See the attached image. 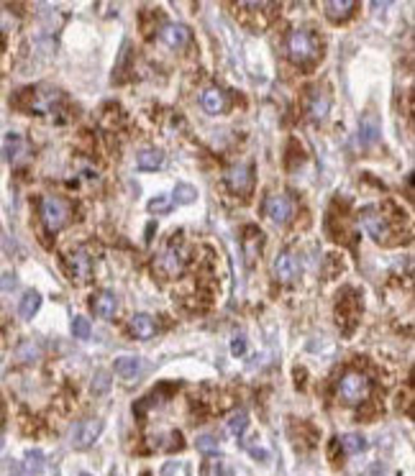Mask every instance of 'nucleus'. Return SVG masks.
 I'll list each match as a JSON object with an SVG mask.
<instances>
[{"mask_svg": "<svg viewBox=\"0 0 415 476\" xmlns=\"http://www.w3.org/2000/svg\"><path fill=\"white\" fill-rule=\"evenodd\" d=\"M288 57L300 64V67H308L313 64L318 57H321V44H318V36L305 26H297L290 31L288 36Z\"/></svg>", "mask_w": 415, "mask_h": 476, "instance_id": "obj_1", "label": "nucleus"}, {"mask_svg": "<svg viewBox=\"0 0 415 476\" xmlns=\"http://www.w3.org/2000/svg\"><path fill=\"white\" fill-rule=\"evenodd\" d=\"M39 215L41 223L47 226V231L57 233L59 228L67 226V221L72 218V208L67 200H62L59 195H44L39 200Z\"/></svg>", "mask_w": 415, "mask_h": 476, "instance_id": "obj_2", "label": "nucleus"}, {"mask_svg": "<svg viewBox=\"0 0 415 476\" xmlns=\"http://www.w3.org/2000/svg\"><path fill=\"white\" fill-rule=\"evenodd\" d=\"M336 395L343 405H362L372 395V382L362 371H346L336 387Z\"/></svg>", "mask_w": 415, "mask_h": 476, "instance_id": "obj_3", "label": "nucleus"}, {"mask_svg": "<svg viewBox=\"0 0 415 476\" xmlns=\"http://www.w3.org/2000/svg\"><path fill=\"white\" fill-rule=\"evenodd\" d=\"M362 223H364V228H367V233L372 236L377 243L392 241L390 233L395 231V226H392V221H390L387 210L375 208V205H367V208L362 210Z\"/></svg>", "mask_w": 415, "mask_h": 476, "instance_id": "obj_4", "label": "nucleus"}, {"mask_svg": "<svg viewBox=\"0 0 415 476\" xmlns=\"http://www.w3.org/2000/svg\"><path fill=\"white\" fill-rule=\"evenodd\" d=\"M59 105H62V93L54 88H47V85L31 90V95H28V110L31 113L54 115L59 110Z\"/></svg>", "mask_w": 415, "mask_h": 476, "instance_id": "obj_5", "label": "nucleus"}, {"mask_svg": "<svg viewBox=\"0 0 415 476\" xmlns=\"http://www.w3.org/2000/svg\"><path fill=\"white\" fill-rule=\"evenodd\" d=\"M185 264H188V248L182 246V238H177V236H174L172 241H169V246L161 251L159 269L164 272V274L174 277V274H180L182 269H185Z\"/></svg>", "mask_w": 415, "mask_h": 476, "instance_id": "obj_6", "label": "nucleus"}, {"mask_svg": "<svg viewBox=\"0 0 415 476\" xmlns=\"http://www.w3.org/2000/svg\"><path fill=\"white\" fill-rule=\"evenodd\" d=\"M264 213L272 223H288L290 218L295 215V202L288 192H272L267 195V200H264Z\"/></svg>", "mask_w": 415, "mask_h": 476, "instance_id": "obj_7", "label": "nucleus"}, {"mask_svg": "<svg viewBox=\"0 0 415 476\" xmlns=\"http://www.w3.org/2000/svg\"><path fill=\"white\" fill-rule=\"evenodd\" d=\"M226 187L236 195H249L254 187V169L246 161H239L226 172Z\"/></svg>", "mask_w": 415, "mask_h": 476, "instance_id": "obj_8", "label": "nucleus"}, {"mask_svg": "<svg viewBox=\"0 0 415 476\" xmlns=\"http://www.w3.org/2000/svg\"><path fill=\"white\" fill-rule=\"evenodd\" d=\"M64 264H67V272L74 282H87L93 274V259L85 248H69L67 256H64Z\"/></svg>", "mask_w": 415, "mask_h": 476, "instance_id": "obj_9", "label": "nucleus"}, {"mask_svg": "<svg viewBox=\"0 0 415 476\" xmlns=\"http://www.w3.org/2000/svg\"><path fill=\"white\" fill-rule=\"evenodd\" d=\"M272 272H275V279L282 284H292L300 274V262H297V254L295 251H280L275 256V264H272Z\"/></svg>", "mask_w": 415, "mask_h": 476, "instance_id": "obj_10", "label": "nucleus"}, {"mask_svg": "<svg viewBox=\"0 0 415 476\" xmlns=\"http://www.w3.org/2000/svg\"><path fill=\"white\" fill-rule=\"evenodd\" d=\"M101 430H103V423L98 420V417H87V420L74 425L69 441H72L74 448H87V446H93L95 443V438L101 436Z\"/></svg>", "mask_w": 415, "mask_h": 476, "instance_id": "obj_11", "label": "nucleus"}, {"mask_svg": "<svg viewBox=\"0 0 415 476\" xmlns=\"http://www.w3.org/2000/svg\"><path fill=\"white\" fill-rule=\"evenodd\" d=\"M329 108H331V98L326 90L313 88L308 93V100H305V113L313 123H321L329 118Z\"/></svg>", "mask_w": 415, "mask_h": 476, "instance_id": "obj_12", "label": "nucleus"}, {"mask_svg": "<svg viewBox=\"0 0 415 476\" xmlns=\"http://www.w3.org/2000/svg\"><path fill=\"white\" fill-rule=\"evenodd\" d=\"M159 39L172 49H185L190 44V31L182 23H164L159 31Z\"/></svg>", "mask_w": 415, "mask_h": 476, "instance_id": "obj_13", "label": "nucleus"}, {"mask_svg": "<svg viewBox=\"0 0 415 476\" xmlns=\"http://www.w3.org/2000/svg\"><path fill=\"white\" fill-rule=\"evenodd\" d=\"M128 333H131V338L149 341V338L157 333L154 318H152V315H134L131 320H128Z\"/></svg>", "mask_w": 415, "mask_h": 476, "instance_id": "obj_14", "label": "nucleus"}, {"mask_svg": "<svg viewBox=\"0 0 415 476\" xmlns=\"http://www.w3.org/2000/svg\"><path fill=\"white\" fill-rule=\"evenodd\" d=\"M93 313L98 318H103V320H110V318H115V310H118V300H115L113 292H108V289H103L101 295L93 297Z\"/></svg>", "mask_w": 415, "mask_h": 476, "instance_id": "obj_15", "label": "nucleus"}, {"mask_svg": "<svg viewBox=\"0 0 415 476\" xmlns=\"http://www.w3.org/2000/svg\"><path fill=\"white\" fill-rule=\"evenodd\" d=\"M354 8H356L354 0H329V3H323V11H326V16H329L334 23L346 21L348 16L354 13Z\"/></svg>", "mask_w": 415, "mask_h": 476, "instance_id": "obj_16", "label": "nucleus"}, {"mask_svg": "<svg viewBox=\"0 0 415 476\" xmlns=\"http://www.w3.org/2000/svg\"><path fill=\"white\" fill-rule=\"evenodd\" d=\"M113 369H115V374L121 376V379L134 382L136 376H139V371H141V359H136V356H121V359H115Z\"/></svg>", "mask_w": 415, "mask_h": 476, "instance_id": "obj_17", "label": "nucleus"}, {"mask_svg": "<svg viewBox=\"0 0 415 476\" xmlns=\"http://www.w3.org/2000/svg\"><path fill=\"white\" fill-rule=\"evenodd\" d=\"M28 151V144L23 141V136L18 134H8L6 136V144H3V156L8 161H18L21 156H26Z\"/></svg>", "mask_w": 415, "mask_h": 476, "instance_id": "obj_18", "label": "nucleus"}, {"mask_svg": "<svg viewBox=\"0 0 415 476\" xmlns=\"http://www.w3.org/2000/svg\"><path fill=\"white\" fill-rule=\"evenodd\" d=\"M200 103H203V108H205V113L218 115V113H223V108H226V95H223L218 88H208L205 93H203Z\"/></svg>", "mask_w": 415, "mask_h": 476, "instance_id": "obj_19", "label": "nucleus"}, {"mask_svg": "<svg viewBox=\"0 0 415 476\" xmlns=\"http://www.w3.org/2000/svg\"><path fill=\"white\" fill-rule=\"evenodd\" d=\"M377 139H380V123H377L375 115H367V118H362V126H359V144L369 146Z\"/></svg>", "mask_w": 415, "mask_h": 476, "instance_id": "obj_20", "label": "nucleus"}, {"mask_svg": "<svg viewBox=\"0 0 415 476\" xmlns=\"http://www.w3.org/2000/svg\"><path fill=\"white\" fill-rule=\"evenodd\" d=\"M161 161H164V154H161V149H141L139 151V167L144 172H154V169L161 167Z\"/></svg>", "mask_w": 415, "mask_h": 476, "instance_id": "obj_21", "label": "nucleus"}, {"mask_svg": "<svg viewBox=\"0 0 415 476\" xmlns=\"http://www.w3.org/2000/svg\"><path fill=\"white\" fill-rule=\"evenodd\" d=\"M41 308V295L39 292H26V297L21 300L18 305V315L23 318V320H31V318L36 315V310Z\"/></svg>", "mask_w": 415, "mask_h": 476, "instance_id": "obj_22", "label": "nucleus"}, {"mask_svg": "<svg viewBox=\"0 0 415 476\" xmlns=\"http://www.w3.org/2000/svg\"><path fill=\"white\" fill-rule=\"evenodd\" d=\"M364 448H367V438L364 436H359V433L343 436V451H346V453H362Z\"/></svg>", "mask_w": 415, "mask_h": 476, "instance_id": "obj_23", "label": "nucleus"}, {"mask_svg": "<svg viewBox=\"0 0 415 476\" xmlns=\"http://www.w3.org/2000/svg\"><path fill=\"white\" fill-rule=\"evenodd\" d=\"M108 387H110V374L108 371H98V374L93 376V384H90V389H93V395L95 397H101L108 392Z\"/></svg>", "mask_w": 415, "mask_h": 476, "instance_id": "obj_24", "label": "nucleus"}, {"mask_svg": "<svg viewBox=\"0 0 415 476\" xmlns=\"http://www.w3.org/2000/svg\"><path fill=\"white\" fill-rule=\"evenodd\" d=\"M23 466H26L28 474H39V471L44 469V456H41V451H31V453H26Z\"/></svg>", "mask_w": 415, "mask_h": 476, "instance_id": "obj_25", "label": "nucleus"}, {"mask_svg": "<svg viewBox=\"0 0 415 476\" xmlns=\"http://www.w3.org/2000/svg\"><path fill=\"white\" fill-rule=\"evenodd\" d=\"M195 197H198V192H195L190 185H185V182H180V185L174 187V200L177 202H193Z\"/></svg>", "mask_w": 415, "mask_h": 476, "instance_id": "obj_26", "label": "nucleus"}, {"mask_svg": "<svg viewBox=\"0 0 415 476\" xmlns=\"http://www.w3.org/2000/svg\"><path fill=\"white\" fill-rule=\"evenodd\" d=\"M72 333H74V338H80V341L90 338V320H87V318H74Z\"/></svg>", "mask_w": 415, "mask_h": 476, "instance_id": "obj_27", "label": "nucleus"}, {"mask_svg": "<svg viewBox=\"0 0 415 476\" xmlns=\"http://www.w3.org/2000/svg\"><path fill=\"white\" fill-rule=\"evenodd\" d=\"M246 425H249V415H246V412H239V415L231 417V423H228V430H231L234 436H241L244 430H246Z\"/></svg>", "mask_w": 415, "mask_h": 476, "instance_id": "obj_28", "label": "nucleus"}, {"mask_svg": "<svg viewBox=\"0 0 415 476\" xmlns=\"http://www.w3.org/2000/svg\"><path fill=\"white\" fill-rule=\"evenodd\" d=\"M198 448L210 451V453H218V438L215 436H200L198 438Z\"/></svg>", "mask_w": 415, "mask_h": 476, "instance_id": "obj_29", "label": "nucleus"}, {"mask_svg": "<svg viewBox=\"0 0 415 476\" xmlns=\"http://www.w3.org/2000/svg\"><path fill=\"white\" fill-rule=\"evenodd\" d=\"M149 210H154V213H167V210H169V197H164V195L154 197V200L149 202Z\"/></svg>", "mask_w": 415, "mask_h": 476, "instance_id": "obj_30", "label": "nucleus"}, {"mask_svg": "<svg viewBox=\"0 0 415 476\" xmlns=\"http://www.w3.org/2000/svg\"><path fill=\"white\" fill-rule=\"evenodd\" d=\"M21 359H23V361H31V359H36V356H39V346H36V343H26V346H21Z\"/></svg>", "mask_w": 415, "mask_h": 476, "instance_id": "obj_31", "label": "nucleus"}, {"mask_svg": "<svg viewBox=\"0 0 415 476\" xmlns=\"http://www.w3.org/2000/svg\"><path fill=\"white\" fill-rule=\"evenodd\" d=\"M231 351H234V356L246 354V338H244V335H236L234 341H231Z\"/></svg>", "mask_w": 415, "mask_h": 476, "instance_id": "obj_32", "label": "nucleus"}, {"mask_svg": "<svg viewBox=\"0 0 415 476\" xmlns=\"http://www.w3.org/2000/svg\"><path fill=\"white\" fill-rule=\"evenodd\" d=\"M13 284H16V277H3V279H0V289L13 287Z\"/></svg>", "mask_w": 415, "mask_h": 476, "instance_id": "obj_33", "label": "nucleus"}, {"mask_svg": "<svg viewBox=\"0 0 415 476\" xmlns=\"http://www.w3.org/2000/svg\"><path fill=\"white\" fill-rule=\"evenodd\" d=\"M113 476H121V474H118V471H115V474H113Z\"/></svg>", "mask_w": 415, "mask_h": 476, "instance_id": "obj_34", "label": "nucleus"}]
</instances>
